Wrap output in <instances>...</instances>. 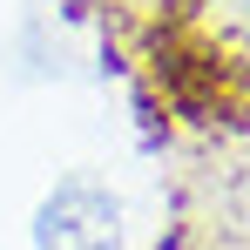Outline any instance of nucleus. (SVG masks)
Here are the masks:
<instances>
[{
  "instance_id": "nucleus-1",
  "label": "nucleus",
  "mask_w": 250,
  "mask_h": 250,
  "mask_svg": "<svg viewBox=\"0 0 250 250\" xmlns=\"http://www.w3.org/2000/svg\"><path fill=\"white\" fill-rule=\"evenodd\" d=\"M34 250H122V203L102 183H54L34 209Z\"/></svg>"
}]
</instances>
